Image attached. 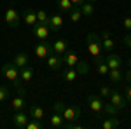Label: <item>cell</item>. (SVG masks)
Here are the masks:
<instances>
[{
	"label": "cell",
	"mask_w": 131,
	"mask_h": 129,
	"mask_svg": "<svg viewBox=\"0 0 131 129\" xmlns=\"http://www.w3.org/2000/svg\"><path fill=\"white\" fill-rule=\"evenodd\" d=\"M2 73L14 84V89L16 91L23 87V80H21V77H19V68H18L12 61H10V63H5V65L2 66Z\"/></svg>",
	"instance_id": "cell-1"
},
{
	"label": "cell",
	"mask_w": 131,
	"mask_h": 129,
	"mask_svg": "<svg viewBox=\"0 0 131 129\" xmlns=\"http://www.w3.org/2000/svg\"><path fill=\"white\" fill-rule=\"evenodd\" d=\"M86 44H88V49H89V54L93 58H98L101 56V37L100 33H88L86 37Z\"/></svg>",
	"instance_id": "cell-2"
},
{
	"label": "cell",
	"mask_w": 131,
	"mask_h": 129,
	"mask_svg": "<svg viewBox=\"0 0 131 129\" xmlns=\"http://www.w3.org/2000/svg\"><path fill=\"white\" fill-rule=\"evenodd\" d=\"M61 115H63V119L67 122H77L82 117V110H81V107H67L65 105Z\"/></svg>",
	"instance_id": "cell-3"
},
{
	"label": "cell",
	"mask_w": 131,
	"mask_h": 129,
	"mask_svg": "<svg viewBox=\"0 0 131 129\" xmlns=\"http://www.w3.org/2000/svg\"><path fill=\"white\" fill-rule=\"evenodd\" d=\"M49 54H52V44H49L47 40H39L35 45V56L39 60H46Z\"/></svg>",
	"instance_id": "cell-4"
},
{
	"label": "cell",
	"mask_w": 131,
	"mask_h": 129,
	"mask_svg": "<svg viewBox=\"0 0 131 129\" xmlns=\"http://www.w3.org/2000/svg\"><path fill=\"white\" fill-rule=\"evenodd\" d=\"M5 23H7V26L9 28H18L19 26V23H21V18H19V14L16 12V9L12 7V5H9L7 7V10H5Z\"/></svg>",
	"instance_id": "cell-5"
},
{
	"label": "cell",
	"mask_w": 131,
	"mask_h": 129,
	"mask_svg": "<svg viewBox=\"0 0 131 129\" xmlns=\"http://www.w3.org/2000/svg\"><path fill=\"white\" fill-rule=\"evenodd\" d=\"M88 105H89V108L93 110L98 117L103 115V99H101V96L98 98L96 94H89V96H88Z\"/></svg>",
	"instance_id": "cell-6"
},
{
	"label": "cell",
	"mask_w": 131,
	"mask_h": 129,
	"mask_svg": "<svg viewBox=\"0 0 131 129\" xmlns=\"http://www.w3.org/2000/svg\"><path fill=\"white\" fill-rule=\"evenodd\" d=\"M108 99H110L112 105H115L119 110H122L126 105H128V101H126V98H124V94H121L117 89H112V91H110V96H108Z\"/></svg>",
	"instance_id": "cell-7"
},
{
	"label": "cell",
	"mask_w": 131,
	"mask_h": 129,
	"mask_svg": "<svg viewBox=\"0 0 131 129\" xmlns=\"http://www.w3.org/2000/svg\"><path fill=\"white\" fill-rule=\"evenodd\" d=\"M31 30H33V35L37 37V40H47L51 33V28L49 26H46V25H35V26H31Z\"/></svg>",
	"instance_id": "cell-8"
},
{
	"label": "cell",
	"mask_w": 131,
	"mask_h": 129,
	"mask_svg": "<svg viewBox=\"0 0 131 129\" xmlns=\"http://www.w3.org/2000/svg\"><path fill=\"white\" fill-rule=\"evenodd\" d=\"M26 122H28V113H25L23 110H19V112L14 113V117H12V124H14V127H16V129H25Z\"/></svg>",
	"instance_id": "cell-9"
},
{
	"label": "cell",
	"mask_w": 131,
	"mask_h": 129,
	"mask_svg": "<svg viewBox=\"0 0 131 129\" xmlns=\"http://www.w3.org/2000/svg\"><path fill=\"white\" fill-rule=\"evenodd\" d=\"M26 107V91H18V96L12 99V108L14 112H19Z\"/></svg>",
	"instance_id": "cell-10"
},
{
	"label": "cell",
	"mask_w": 131,
	"mask_h": 129,
	"mask_svg": "<svg viewBox=\"0 0 131 129\" xmlns=\"http://www.w3.org/2000/svg\"><path fill=\"white\" fill-rule=\"evenodd\" d=\"M68 42L65 39H56L54 42H52V52L54 54H58V56H63L67 51H68Z\"/></svg>",
	"instance_id": "cell-11"
},
{
	"label": "cell",
	"mask_w": 131,
	"mask_h": 129,
	"mask_svg": "<svg viewBox=\"0 0 131 129\" xmlns=\"http://www.w3.org/2000/svg\"><path fill=\"white\" fill-rule=\"evenodd\" d=\"M61 60H63V65H67L68 68H72V66H75L77 65V61H79V56H77V52L75 51L68 49L63 56H61Z\"/></svg>",
	"instance_id": "cell-12"
},
{
	"label": "cell",
	"mask_w": 131,
	"mask_h": 129,
	"mask_svg": "<svg viewBox=\"0 0 131 129\" xmlns=\"http://www.w3.org/2000/svg\"><path fill=\"white\" fill-rule=\"evenodd\" d=\"M46 61H47V66H49L51 70H54V72H58V70L63 66V60H61V56H58V54H49L47 58H46Z\"/></svg>",
	"instance_id": "cell-13"
},
{
	"label": "cell",
	"mask_w": 131,
	"mask_h": 129,
	"mask_svg": "<svg viewBox=\"0 0 131 129\" xmlns=\"http://www.w3.org/2000/svg\"><path fill=\"white\" fill-rule=\"evenodd\" d=\"M23 21L26 23V26H35L37 25V10H33L31 7H28V9H25V12H23Z\"/></svg>",
	"instance_id": "cell-14"
},
{
	"label": "cell",
	"mask_w": 131,
	"mask_h": 129,
	"mask_svg": "<svg viewBox=\"0 0 131 129\" xmlns=\"http://www.w3.org/2000/svg\"><path fill=\"white\" fill-rule=\"evenodd\" d=\"M28 115H30V119H37V120H44V108H42L40 105H30L28 107Z\"/></svg>",
	"instance_id": "cell-15"
},
{
	"label": "cell",
	"mask_w": 131,
	"mask_h": 129,
	"mask_svg": "<svg viewBox=\"0 0 131 129\" xmlns=\"http://www.w3.org/2000/svg\"><path fill=\"white\" fill-rule=\"evenodd\" d=\"M61 26H63V16H61V14H52V16H49L51 31H60Z\"/></svg>",
	"instance_id": "cell-16"
},
{
	"label": "cell",
	"mask_w": 131,
	"mask_h": 129,
	"mask_svg": "<svg viewBox=\"0 0 131 129\" xmlns=\"http://www.w3.org/2000/svg\"><path fill=\"white\" fill-rule=\"evenodd\" d=\"M105 61H107V66H108L110 70H114V68H121V66H122L121 56H117V54H114V52H110V54L105 58Z\"/></svg>",
	"instance_id": "cell-17"
},
{
	"label": "cell",
	"mask_w": 131,
	"mask_h": 129,
	"mask_svg": "<svg viewBox=\"0 0 131 129\" xmlns=\"http://www.w3.org/2000/svg\"><path fill=\"white\" fill-rule=\"evenodd\" d=\"M94 66H96V72L100 73V75H108V66H107V61H105V58H101V56H98V58H94Z\"/></svg>",
	"instance_id": "cell-18"
},
{
	"label": "cell",
	"mask_w": 131,
	"mask_h": 129,
	"mask_svg": "<svg viewBox=\"0 0 131 129\" xmlns=\"http://www.w3.org/2000/svg\"><path fill=\"white\" fill-rule=\"evenodd\" d=\"M100 126H101V129H115L121 126V122H119V119H115L114 115H110V117L103 119V122H101Z\"/></svg>",
	"instance_id": "cell-19"
},
{
	"label": "cell",
	"mask_w": 131,
	"mask_h": 129,
	"mask_svg": "<svg viewBox=\"0 0 131 129\" xmlns=\"http://www.w3.org/2000/svg\"><path fill=\"white\" fill-rule=\"evenodd\" d=\"M28 54L26 52H18L16 56H14V60H12V63L18 66V68H23V66H28Z\"/></svg>",
	"instance_id": "cell-20"
},
{
	"label": "cell",
	"mask_w": 131,
	"mask_h": 129,
	"mask_svg": "<svg viewBox=\"0 0 131 129\" xmlns=\"http://www.w3.org/2000/svg\"><path fill=\"white\" fill-rule=\"evenodd\" d=\"M77 77H79V73H77V70L73 68V66H72V68H68V70H65V72L61 73V79L65 80L67 84L75 82V79H77Z\"/></svg>",
	"instance_id": "cell-21"
},
{
	"label": "cell",
	"mask_w": 131,
	"mask_h": 129,
	"mask_svg": "<svg viewBox=\"0 0 131 129\" xmlns=\"http://www.w3.org/2000/svg\"><path fill=\"white\" fill-rule=\"evenodd\" d=\"M63 122H65V119H63V115H61L60 112H54V113L51 115V119H49V124L52 126V127H56V129L63 127Z\"/></svg>",
	"instance_id": "cell-22"
},
{
	"label": "cell",
	"mask_w": 131,
	"mask_h": 129,
	"mask_svg": "<svg viewBox=\"0 0 131 129\" xmlns=\"http://www.w3.org/2000/svg\"><path fill=\"white\" fill-rule=\"evenodd\" d=\"M19 77L25 84H28L33 79V68L31 66H23V68H19Z\"/></svg>",
	"instance_id": "cell-23"
},
{
	"label": "cell",
	"mask_w": 131,
	"mask_h": 129,
	"mask_svg": "<svg viewBox=\"0 0 131 129\" xmlns=\"http://www.w3.org/2000/svg\"><path fill=\"white\" fill-rule=\"evenodd\" d=\"M81 12H82V16H84V18H91V16L94 14V4L86 0V2L81 5Z\"/></svg>",
	"instance_id": "cell-24"
},
{
	"label": "cell",
	"mask_w": 131,
	"mask_h": 129,
	"mask_svg": "<svg viewBox=\"0 0 131 129\" xmlns=\"http://www.w3.org/2000/svg\"><path fill=\"white\" fill-rule=\"evenodd\" d=\"M73 68L77 70L79 75H88V73H89V65H88L84 60H79V61H77V65H75Z\"/></svg>",
	"instance_id": "cell-25"
},
{
	"label": "cell",
	"mask_w": 131,
	"mask_h": 129,
	"mask_svg": "<svg viewBox=\"0 0 131 129\" xmlns=\"http://www.w3.org/2000/svg\"><path fill=\"white\" fill-rule=\"evenodd\" d=\"M68 14H70V19L73 23H79L82 19V12H81V7L79 5H73L70 10H68Z\"/></svg>",
	"instance_id": "cell-26"
},
{
	"label": "cell",
	"mask_w": 131,
	"mask_h": 129,
	"mask_svg": "<svg viewBox=\"0 0 131 129\" xmlns=\"http://www.w3.org/2000/svg\"><path fill=\"white\" fill-rule=\"evenodd\" d=\"M108 79H110L112 82H121V80H122V72H121V68L108 70Z\"/></svg>",
	"instance_id": "cell-27"
},
{
	"label": "cell",
	"mask_w": 131,
	"mask_h": 129,
	"mask_svg": "<svg viewBox=\"0 0 131 129\" xmlns=\"http://www.w3.org/2000/svg\"><path fill=\"white\" fill-rule=\"evenodd\" d=\"M37 23L49 26V14H47L46 10H37Z\"/></svg>",
	"instance_id": "cell-28"
},
{
	"label": "cell",
	"mask_w": 131,
	"mask_h": 129,
	"mask_svg": "<svg viewBox=\"0 0 131 129\" xmlns=\"http://www.w3.org/2000/svg\"><path fill=\"white\" fill-rule=\"evenodd\" d=\"M103 113H107V115H117L119 113V108L108 101V103H103Z\"/></svg>",
	"instance_id": "cell-29"
},
{
	"label": "cell",
	"mask_w": 131,
	"mask_h": 129,
	"mask_svg": "<svg viewBox=\"0 0 131 129\" xmlns=\"http://www.w3.org/2000/svg\"><path fill=\"white\" fill-rule=\"evenodd\" d=\"M44 127V120H37V119H31L26 122L25 129H42Z\"/></svg>",
	"instance_id": "cell-30"
},
{
	"label": "cell",
	"mask_w": 131,
	"mask_h": 129,
	"mask_svg": "<svg viewBox=\"0 0 131 129\" xmlns=\"http://www.w3.org/2000/svg\"><path fill=\"white\" fill-rule=\"evenodd\" d=\"M56 5H58L63 12H68V10L73 7V4H72L70 0H56Z\"/></svg>",
	"instance_id": "cell-31"
},
{
	"label": "cell",
	"mask_w": 131,
	"mask_h": 129,
	"mask_svg": "<svg viewBox=\"0 0 131 129\" xmlns=\"http://www.w3.org/2000/svg\"><path fill=\"white\" fill-rule=\"evenodd\" d=\"M115 47V44H114V40L108 37V39H101V49L108 51V52H112V49Z\"/></svg>",
	"instance_id": "cell-32"
},
{
	"label": "cell",
	"mask_w": 131,
	"mask_h": 129,
	"mask_svg": "<svg viewBox=\"0 0 131 129\" xmlns=\"http://www.w3.org/2000/svg\"><path fill=\"white\" fill-rule=\"evenodd\" d=\"M9 94H10V89L7 86H0V103L9 98Z\"/></svg>",
	"instance_id": "cell-33"
},
{
	"label": "cell",
	"mask_w": 131,
	"mask_h": 129,
	"mask_svg": "<svg viewBox=\"0 0 131 129\" xmlns=\"http://www.w3.org/2000/svg\"><path fill=\"white\" fill-rule=\"evenodd\" d=\"M110 87H108V86H101L100 87V96L101 98H108V96H110Z\"/></svg>",
	"instance_id": "cell-34"
},
{
	"label": "cell",
	"mask_w": 131,
	"mask_h": 129,
	"mask_svg": "<svg viewBox=\"0 0 131 129\" xmlns=\"http://www.w3.org/2000/svg\"><path fill=\"white\" fill-rule=\"evenodd\" d=\"M122 26L126 28V31H131V16H126L122 19Z\"/></svg>",
	"instance_id": "cell-35"
},
{
	"label": "cell",
	"mask_w": 131,
	"mask_h": 129,
	"mask_svg": "<svg viewBox=\"0 0 131 129\" xmlns=\"http://www.w3.org/2000/svg\"><path fill=\"white\" fill-rule=\"evenodd\" d=\"M63 108H65V103H63V101H56V103H54V105H52V110H54V112H63Z\"/></svg>",
	"instance_id": "cell-36"
},
{
	"label": "cell",
	"mask_w": 131,
	"mask_h": 129,
	"mask_svg": "<svg viewBox=\"0 0 131 129\" xmlns=\"http://www.w3.org/2000/svg\"><path fill=\"white\" fill-rule=\"evenodd\" d=\"M124 98H126L128 103H131V84L126 87V91H124Z\"/></svg>",
	"instance_id": "cell-37"
},
{
	"label": "cell",
	"mask_w": 131,
	"mask_h": 129,
	"mask_svg": "<svg viewBox=\"0 0 131 129\" xmlns=\"http://www.w3.org/2000/svg\"><path fill=\"white\" fill-rule=\"evenodd\" d=\"M122 42H124V45H126V47H131V33H126V35H124V39H122Z\"/></svg>",
	"instance_id": "cell-38"
},
{
	"label": "cell",
	"mask_w": 131,
	"mask_h": 129,
	"mask_svg": "<svg viewBox=\"0 0 131 129\" xmlns=\"http://www.w3.org/2000/svg\"><path fill=\"white\" fill-rule=\"evenodd\" d=\"M122 79H126V82H128V84H131V68L126 70V72L122 73Z\"/></svg>",
	"instance_id": "cell-39"
},
{
	"label": "cell",
	"mask_w": 131,
	"mask_h": 129,
	"mask_svg": "<svg viewBox=\"0 0 131 129\" xmlns=\"http://www.w3.org/2000/svg\"><path fill=\"white\" fill-rule=\"evenodd\" d=\"M100 37H101V39H108V37H110V31H108V30H103L100 33Z\"/></svg>",
	"instance_id": "cell-40"
},
{
	"label": "cell",
	"mask_w": 131,
	"mask_h": 129,
	"mask_svg": "<svg viewBox=\"0 0 131 129\" xmlns=\"http://www.w3.org/2000/svg\"><path fill=\"white\" fill-rule=\"evenodd\" d=\"M72 4H73V5H79V7H81L82 4H84V2H86V0H70Z\"/></svg>",
	"instance_id": "cell-41"
},
{
	"label": "cell",
	"mask_w": 131,
	"mask_h": 129,
	"mask_svg": "<svg viewBox=\"0 0 131 129\" xmlns=\"http://www.w3.org/2000/svg\"><path fill=\"white\" fill-rule=\"evenodd\" d=\"M126 63H128V66H129V68H131V60H128V61H126Z\"/></svg>",
	"instance_id": "cell-42"
},
{
	"label": "cell",
	"mask_w": 131,
	"mask_h": 129,
	"mask_svg": "<svg viewBox=\"0 0 131 129\" xmlns=\"http://www.w3.org/2000/svg\"><path fill=\"white\" fill-rule=\"evenodd\" d=\"M88 2H93V4H94V2H96V0H88Z\"/></svg>",
	"instance_id": "cell-43"
},
{
	"label": "cell",
	"mask_w": 131,
	"mask_h": 129,
	"mask_svg": "<svg viewBox=\"0 0 131 129\" xmlns=\"http://www.w3.org/2000/svg\"><path fill=\"white\" fill-rule=\"evenodd\" d=\"M129 16H131V9H129Z\"/></svg>",
	"instance_id": "cell-44"
}]
</instances>
